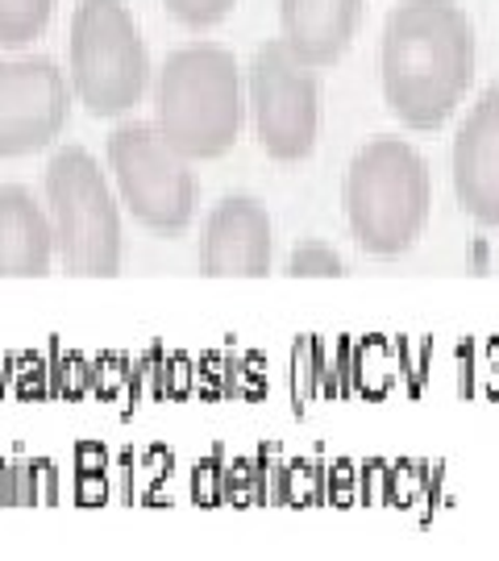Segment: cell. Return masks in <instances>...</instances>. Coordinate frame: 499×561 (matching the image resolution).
Wrapping results in <instances>:
<instances>
[{
    "mask_svg": "<svg viewBox=\"0 0 499 561\" xmlns=\"http://www.w3.org/2000/svg\"><path fill=\"white\" fill-rule=\"evenodd\" d=\"M379 71L408 129H441L475 80V25L454 0H404L383 25Z\"/></svg>",
    "mask_w": 499,
    "mask_h": 561,
    "instance_id": "1",
    "label": "cell"
},
{
    "mask_svg": "<svg viewBox=\"0 0 499 561\" xmlns=\"http://www.w3.org/2000/svg\"><path fill=\"white\" fill-rule=\"evenodd\" d=\"M241 117L238 59L217 42L180 46L155 71V125L183 159L204 162L234 150Z\"/></svg>",
    "mask_w": 499,
    "mask_h": 561,
    "instance_id": "2",
    "label": "cell"
},
{
    "mask_svg": "<svg viewBox=\"0 0 499 561\" xmlns=\"http://www.w3.org/2000/svg\"><path fill=\"white\" fill-rule=\"evenodd\" d=\"M433 175L408 141H366L345 171V217L366 254L396 259L429 221Z\"/></svg>",
    "mask_w": 499,
    "mask_h": 561,
    "instance_id": "3",
    "label": "cell"
},
{
    "mask_svg": "<svg viewBox=\"0 0 499 561\" xmlns=\"http://www.w3.org/2000/svg\"><path fill=\"white\" fill-rule=\"evenodd\" d=\"M46 217L67 275L113 279L121 271V213L100 162L83 146H63L46 167Z\"/></svg>",
    "mask_w": 499,
    "mask_h": 561,
    "instance_id": "4",
    "label": "cell"
},
{
    "mask_svg": "<svg viewBox=\"0 0 499 561\" xmlns=\"http://www.w3.org/2000/svg\"><path fill=\"white\" fill-rule=\"evenodd\" d=\"M71 88L97 117H121L150 83V55L134 13L121 0H80L67 42Z\"/></svg>",
    "mask_w": 499,
    "mask_h": 561,
    "instance_id": "5",
    "label": "cell"
},
{
    "mask_svg": "<svg viewBox=\"0 0 499 561\" xmlns=\"http://www.w3.org/2000/svg\"><path fill=\"white\" fill-rule=\"evenodd\" d=\"M109 167L121 204L155 233H183L196 217L192 159L159 134L155 121H125L109 134Z\"/></svg>",
    "mask_w": 499,
    "mask_h": 561,
    "instance_id": "6",
    "label": "cell"
},
{
    "mask_svg": "<svg viewBox=\"0 0 499 561\" xmlns=\"http://www.w3.org/2000/svg\"><path fill=\"white\" fill-rule=\"evenodd\" d=\"M246 104L254 117L262 150L280 162L313 154L320 129V88L308 62H299L287 42H262L246 71Z\"/></svg>",
    "mask_w": 499,
    "mask_h": 561,
    "instance_id": "7",
    "label": "cell"
},
{
    "mask_svg": "<svg viewBox=\"0 0 499 561\" xmlns=\"http://www.w3.org/2000/svg\"><path fill=\"white\" fill-rule=\"evenodd\" d=\"M71 88L55 59H0V159H21L63 134Z\"/></svg>",
    "mask_w": 499,
    "mask_h": 561,
    "instance_id": "8",
    "label": "cell"
},
{
    "mask_svg": "<svg viewBox=\"0 0 499 561\" xmlns=\"http://www.w3.org/2000/svg\"><path fill=\"white\" fill-rule=\"evenodd\" d=\"M200 271L225 279H262L271 271V217L254 196H225L213 204L200 233Z\"/></svg>",
    "mask_w": 499,
    "mask_h": 561,
    "instance_id": "9",
    "label": "cell"
},
{
    "mask_svg": "<svg viewBox=\"0 0 499 561\" xmlns=\"http://www.w3.org/2000/svg\"><path fill=\"white\" fill-rule=\"evenodd\" d=\"M454 192L479 225H499V83L466 113L454 138Z\"/></svg>",
    "mask_w": 499,
    "mask_h": 561,
    "instance_id": "10",
    "label": "cell"
},
{
    "mask_svg": "<svg viewBox=\"0 0 499 561\" xmlns=\"http://www.w3.org/2000/svg\"><path fill=\"white\" fill-rule=\"evenodd\" d=\"M283 42L299 62L333 67L354 42L362 21V0H280Z\"/></svg>",
    "mask_w": 499,
    "mask_h": 561,
    "instance_id": "11",
    "label": "cell"
},
{
    "mask_svg": "<svg viewBox=\"0 0 499 561\" xmlns=\"http://www.w3.org/2000/svg\"><path fill=\"white\" fill-rule=\"evenodd\" d=\"M55 259L50 217L21 183H0V279H38Z\"/></svg>",
    "mask_w": 499,
    "mask_h": 561,
    "instance_id": "12",
    "label": "cell"
},
{
    "mask_svg": "<svg viewBox=\"0 0 499 561\" xmlns=\"http://www.w3.org/2000/svg\"><path fill=\"white\" fill-rule=\"evenodd\" d=\"M55 0H0V46H25L46 30Z\"/></svg>",
    "mask_w": 499,
    "mask_h": 561,
    "instance_id": "13",
    "label": "cell"
},
{
    "mask_svg": "<svg viewBox=\"0 0 499 561\" xmlns=\"http://www.w3.org/2000/svg\"><path fill=\"white\" fill-rule=\"evenodd\" d=\"M287 275L292 279H338V275H345V262L329 245L304 241V245L292 250V259H287Z\"/></svg>",
    "mask_w": 499,
    "mask_h": 561,
    "instance_id": "14",
    "label": "cell"
},
{
    "mask_svg": "<svg viewBox=\"0 0 499 561\" xmlns=\"http://www.w3.org/2000/svg\"><path fill=\"white\" fill-rule=\"evenodd\" d=\"M162 4H167L171 18H180L183 25L208 30V25H217V21L229 18V9H234L238 0H162Z\"/></svg>",
    "mask_w": 499,
    "mask_h": 561,
    "instance_id": "15",
    "label": "cell"
}]
</instances>
